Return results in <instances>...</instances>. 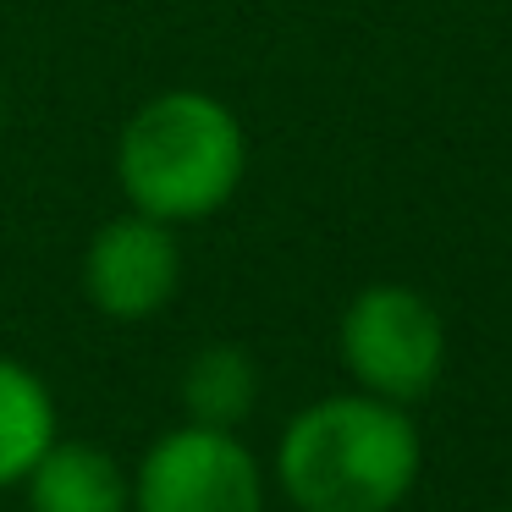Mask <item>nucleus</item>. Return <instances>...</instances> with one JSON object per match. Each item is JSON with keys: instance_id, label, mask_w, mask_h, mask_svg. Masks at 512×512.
<instances>
[{"instance_id": "obj_6", "label": "nucleus", "mask_w": 512, "mask_h": 512, "mask_svg": "<svg viewBox=\"0 0 512 512\" xmlns=\"http://www.w3.org/2000/svg\"><path fill=\"white\" fill-rule=\"evenodd\" d=\"M28 512H133V474L94 441H50L23 479Z\"/></svg>"}, {"instance_id": "obj_2", "label": "nucleus", "mask_w": 512, "mask_h": 512, "mask_svg": "<svg viewBox=\"0 0 512 512\" xmlns=\"http://www.w3.org/2000/svg\"><path fill=\"white\" fill-rule=\"evenodd\" d=\"M127 210L166 226L221 215L248 177V133L210 89H160L122 122L111 149Z\"/></svg>"}, {"instance_id": "obj_7", "label": "nucleus", "mask_w": 512, "mask_h": 512, "mask_svg": "<svg viewBox=\"0 0 512 512\" xmlns=\"http://www.w3.org/2000/svg\"><path fill=\"white\" fill-rule=\"evenodd\" d=\"M56 397L50 386L23 364L0 353V490L23 485L28 468L56 441Z\"/></svg>"}, {"instance_id": "obj_3", "label": "nucleus", "mask_w": 512, "mask_h": 512, "mask_svg": "<svg viewBox=\"0 0 512 512\" xmlns=\"http://www.w3.org/2000/svg\"><path fill=\"white\" fill-rule=\"evenodd\" d=\"M336 353L358 391L413 408L446 369V320L408 281H369L336 320Z\"/></svg>"}, {"instance_id": "obj_4", "label": "nucleus", "mask_w": 512, "mask_h": 512, "mask_svg": "<svg viewBox=\"0 0 512 512\" xmlns=\"http://www.w3.org/2000/svg\"><path fill=\"white\" fill-rule=\"evenodd\" d=\"M133 512H265L259 457L237 430L177 424L138 463Z\"/></svg>"}, {"instance_id": "obj_5", "label": "nucleus", "mask_w": 512, "mask_h": 512, "mask_svg": "<svg viewBox=\"0 0 512 512\" xmlns=\"http://www.w3.org/2000/svg\"><path fill=\"white\" fill-rule=\"evenodd\" d=\"M182 287V243L177 226L155 221V215L122 210L89 237L83 248V298L105 314V320H155Z\"/></svg>"}, {"instance_id": "obj_8", "label": "nucleus", "mask_w": 512, "mask_h": 512, "mask_svg": "<svg viewBox=\"0 0 512 512\" xmlns=\"http://www.w3.org/2000/svg\"><path fill=\"white\" fill-rule=\"evenodd\" d=\"M259 402V364L248 347L237 342H210L188 358L182 369V408L188 424H210V430H237Z\"/></svg>"}, {"instance_id": "obj_9", "label": "nucleus", "mask_w": 512, "mask_h": 512, "mask_svg": "<svg viewBox=\"0 0 512 512\" xmlns=\"http://www.w3.org/2000/svg\"><path fill=\"white\" fill-rule=\"evenodd\" d=\"M0 133H6V94H0Z\"/></svg>"}, {"instance_id": "obj_1", "label": "nucleus", "mask_w": 512, "mask_h": 512, "mask_svg": "<svg viewBox=\"0 0 512 512\" xmlns=\"http://www.w3.org/2000/svg\"><path fill=\"white\" fill-rule=\"evenodd\" d=\"M424 446L402 402L336 391L287 419L276 479L298 512H397L419 485Z\"/></svg>"}]
</instances>
